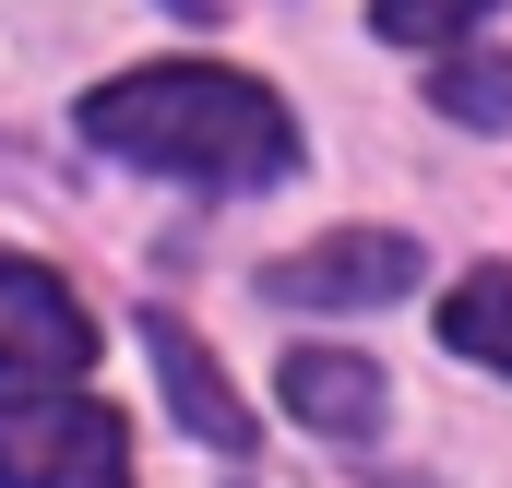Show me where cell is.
Returning a JSON list of instances; mask_svg holds the SVG:
<instances>
[{"label": "cell", "instance_id": "cell-7", "mask_svg": "<svg viewBox=\"0 0 512 488\" xmlns=\"http://www.w3.org/2000/svg\"><path fill=\"white\" fill-rule=\"evenodd\" d=\"M441 346L512 381V274H465V286L441 298Z\"/></svg>", "mask_w": 512, "mask_h": 488}, {"label": "cell", "instance_id": "cell-5", "mask_svg": "<svg viewBox=\"0 0 512 488\" xmlns=\"http://www.w3.org/2000/svg\"><path fill=\"white\" fill-rule=\"evenodd\" d=\"M143 346H155V381H167V405H179V429H191V441L251 453V405L227 393V369L203 358V334H191L179 310H143Z\"/></svg>", "mask_w": 512, "mask_h": 488}, {"label": "cell", "instance_id": "cell-9", "mask_svg": "<svg viewBox=\"0 0 512 488\" xmlns=\"http://www.w3.org/2000/svg\"><path fill=\"white\" fill-rule=\"evenodd\" d=\"M489 0H370V24H382L393 48H441V36H465Z\"/></svg>", "mask_w": 512, "mask_h": 488}, {"label": "cell", "instance_id": "cell-3", "mask_svg": "<svg viewBox=\"0 0 512 488\" xmlns=\"http://www.w3.org/2000/svg\"><path fill=\"white\" fill-rule=\"evenodd\" d=\"M84 358H96V310L48 262L0 250V381L12 393H48V381H84Z\"/></svg>", "mask_w": 512, "mask_h": 488}, {"label": "cell", "instance_id": "cell-8", "mask_svg": "<svg viewBox=\"0 0 512 488\" xmlns=\"http://www.w3.org/2000/svg\"><path fill=\"white\" fill-rule=\"evenodd\" d=\"M441 120H465V131H512V60L501 48H477V60H441Z\"/></svg>", "mask_w": 512, "mask_h": 488}, {"label": "cell", "instance_id": "cell-2", "mask_svg": "<svg viewBox=\"0 0 512 488\" xmlns=\"http://www.w3.org/2000/svg\"><path fill=\"white\" fill-rule=\"evenodd\" d=\"M0 488H131V429L96 393H12L0 405Z\"/></svg>", "mask_w": 512, "mask_h": 488}, {"label": "cell", "instance_id": "cell-4", "mask_svg": "<svg viewBox=\"0 0 512 488\" xmlns=\"http://www.w3.org/2000/svg\"><path fill=\"white\" fill-rule=\"evenodd\" d=\"M262 286H274L286 310H382V298L417 286V239H393V227H346V239L286 250Z\"/></svg>", "mask_w": 512, "mask_h": 488}, {"label": "cell", "instance_id": "cell-6", "mask_svg": "<svg viewBox=\"0 0 512 488\" xmlns=\"http://www.w3.org/2000/svg\"><path fill=\"white\" fill-rule=\"evenodd\" d=\"M274 381H286V417H310L322 441H370L382 429V369L346 358V346H298Z\"/></svg>", "mask_w": 512, "mask_h": 488}, {"label": "cell", "instance_id": "cell-1", "mask_svg": "<svg viewBox=\"0 0 512 488\" xmlns=\"http://www.w3.org/2000/svg\"><path fill=\"white\" fill-rule=\"evenodd\" d=\"M84 143L131 155V167H167V179H203V191H262V179L298 167V120L251 72H215V60H155V72L96 84Z\"/></svg>", "mask_w": 512, "mask_h": 488}]
</instances>
